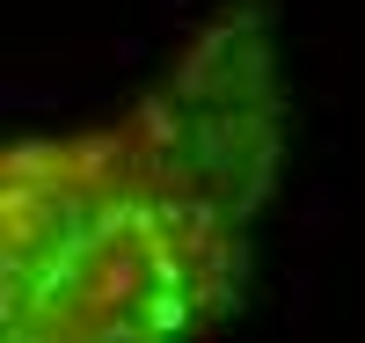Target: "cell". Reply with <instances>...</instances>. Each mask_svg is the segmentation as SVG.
Listing matches in <instances>:
<instances>
[{
  "instance_id": "obj_1",
  "label": "cell",
  "mask_w": 365,
  "mask_h": 343,
  "mask_svg": "<svg viewBox=\"0 0 365 343\" xmlns=\"http://www.w3.org/2000/svg\"><path fill=\"white\" fill-rule=\"evenodd\" d=\"M66 96H73L66 81H29V88H22V81H8V88H0V103H8V110H58Z\"/></svg>"
},
{
  "instance_id": "obj_2",
  "label": "cell",
  "mask_w": 365,
  "mask_h": 343,
  "mask_svg": "<svg viewBox=\"0 0 365 343\" xmlns=\"http://www.w3.org/2000/svg\"><path fill=\"white\" fill-rule=\"evenodd\" d=\"M329 220H336V190H314V198H307V212H299V241H322V234H329Z\"/></svg>"
}]
</instances>
